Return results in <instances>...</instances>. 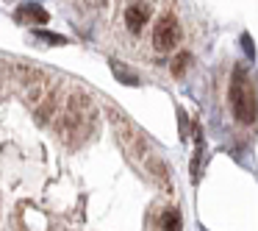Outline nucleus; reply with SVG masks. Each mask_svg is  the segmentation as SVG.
Segmentation results:
<instances>
[{"label": "nucleus", "instance_id": "4", "mask_svg": "<svg viewBox=\"0 0 258 231\" xmlns=\"http://www.w3.org/2000/svg\"><path fill=\"white\" fill-rule=\"evenodd\" d=\"M111 70H114V75H117V81H122V84H131V86H139V78H136V73H134V70H128L125 64L111 62Z\"/></svg>", "mask_w": 258, "mask_h": 231}, {"label": "nucleus", "instance_id": "8", "mask_svg": "<svg viewBox=\"0 0 258 231\" xmlns=\"http://www.w3.org/2000/svg\"><path fill=\"white\" fill-rule=\"evenodd\" d=\"M241 45H244V51L250 53V56H255V51H252V42H250V36H244V39H241Z\"/></svg>", "mask_w": 258, "mask_h": 231}, {"label": "nucleus", "instance_id": "3", "mask_svg": "<svg viewBox=\"0 0 258 231\" xmlns=\"http://www.w3.org/2000/svg\"><path fill=\"white\" fill-rule=\"evenodd\" d=\"M17 20L20 23H47V20H50V14L45 12V9L42 6H36V3H28V6H23L17 12Z\"/></svg>", "mask_w": 258, "mask_h": 231}, {"label": "nucleus", "instance_id": "1", "mask_svg": "<svg viewBox=\"0 0 258 231\" xmlns=\"http://www.w3.org/2000/svg\"><path fill=\"white\" fill-rule=\"evenodd\" d=\"M230 106L239 123H255V89L250 84V75L244 70H236L233 84H230Z\"/></svg>", "mask_w": 258, "mask_h": 231}, {"label": "nucleus", "instance_id": "7", "mask_svg": "<svg viewBox=\"0 0 258 231\" xmlns=\"http://www.w3.org/2000/svg\"><path fill=\"white\" fill-rule=\"evenodd\" d=\"M178 117H180V136L186 140V123H189V117H186V112H178Z\"/></svg>", "mask_w": 258, "mask_h": 231}, {"label": "nucleus", "instance_id": "5", "mask_svg": "<svg viewBox=\"0 0 258 231\" xmlns=\"http://www.w3.org/2000/svg\"><path fill=\"white\" fill-rule=\"evenodd\" d=\"M161 231H180V214H178V209H164V214H161Z\"/></svg>", "mask_w": 258, "mask_h": 231}, {"label": "nucleus", "instance_id": "2", "mask_svg": "<svg viewBox=\"0 0 258 231\" xmlns=\"http://www.w3.org/2000/svg\"><path fill=\"white\" fill-rule=\"evenodd\" d=\"M180 39V23L175 20V14H161L156 20L150 31V45L156 53H169Z\"/></svg>", "mask_w": 258, "mask_h": 231}, {"label": "nucleus", "instance_id": "6", "mask_svg": "<svg viewBox=\"0 0 258 231\" xmlns=\"http://www.w3.org/2000/svg\"><path fill=\"white\" fill-rule=\"evenodd\" d=\"M186 64H189V53H178L175 56V62H172V75H183V70H186Z\"/></svg>", "mask_w": 258, "mask_h": 231}]
</instances>
